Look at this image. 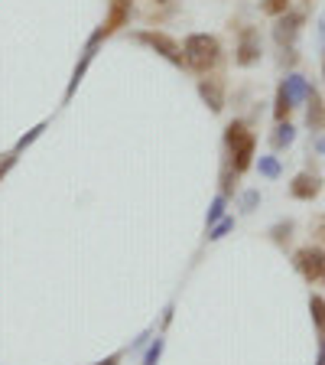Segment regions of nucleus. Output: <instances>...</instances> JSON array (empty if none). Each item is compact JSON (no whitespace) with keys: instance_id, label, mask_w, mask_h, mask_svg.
<instances>
[{"instance_id":"f257e3e1","label":"nucleus","mask_w":325,"mask_h":365,"mask_svg":"<svg viewBox=\"0 0 325 365\" xmlns=\"http://www.w3.org/2000/svg\"><path fill=\"white\" fill-rule=\"evenodd\" d=\"M182 59H186L189 72L208 76L225 59V46H221V39L215 33H189V36L182 39Z\"/></svg>"},{"instance_id":"f03ea898","label":"nucleus","mask_w":325,"mask_h":365,"mask_svg":"<svg viewBox=\"0 0 325 365\" xmlns=\"http://www.w3.org/2000/svg\"><path fill=\"white\" fill-rule=\"evenodd\" d=\"M130 39L140 43V46H146L150 53H156L159 59H166L169 66L186 68V59H182V43H176L169 33H163V30H134L130 33Z\"/></svg>"},{"instance_id":"7ed1b4c3","label":"nucleus","mask_w":325,"mask_h":365,"mask_svg":"<svg viewBox=\"0 0 325 365\" xmlns=\"http://www.w3.org/2000/svg\"><path fill=\"white\" fill-rule=\"evenodd\" d=\"M264 56V39H260L257 26H241L235 39V66L238 68H254Z\"/></svg>"},{"instance_id":"20e7f679","label":"nucleus","mask_w":325,"mask_h":365,"mask_svg":"<svg viewBox=\"0 0 325 365\" xmlns=\"http://www.w3.org/2000/svg\"><path fill=\"white\" fill-rule=\"evenodd\" d=\"M293 267H296V274H299L306 284L322 281L325 248H322V245H303V248H296L293 251Z\"/></svg>"},{"instance_id":"39448f33","label":"nucleus","mask_w":325,"mask_h":365,"mask_svg":"<svg viewBox=\"0 0 325 365\" xmlns=\"http://www.w3.org/2000/svg\"><path fill=\"white\" fill-rule=\"evenodd\" d=\"M303 23H306V16L299 14V10H287V14H280L277 20H273V43L280 46V49L296 46V39H299V33H303Z\"/></svg>"},{"instance_id":"423d86ee","label":"nucleus","mask_w":325,"mask_h":365,"mask_svg":"<svg viewBox=\"0 0 325 365\" xmlns=\"http://www.w3.org/2000/svg\"><path fill=\"white\" fill-rule=\"evenodd\" d=\"M225 160L235 167V173H247L250 167H254V160H257V137H254V130H250L247 137H241L238 144L225 147Z\"/></svg>"},{"instance_id":"0eeeda50","label":"nucleus","mask_w":325,"mask_h":365,"mask_svg":"<svg viewBox=\"0 0 325 365\" xmlns=\"http://www.w3.org/2000/svg\"><path fill=\"white\" fill-rule=\"evenodd\" d=\"M196 91H198V98L208 105V111H212V114L225 111L228 95H225V78H221V76H212V72H208V76H198Z\"/></svg>"},{"instance_id":"6e6552de","label":"nucleus","mask_w":325,"mask_h":365,"mask_svg":"<svg viewBox=\"0 0 325 365\" xmlns=\"http://www.w3.org/2000/svg\"><path fill=\"white\" fill-rule=\"evenodd\" d=\"M319 192H322V176L316 170H303V173H296L293 182H289V196L296 202H312Z\"/></svg>"},{"instance_id":"1a4fd4ad","label":"nucleus","mask_w":325,"mask_h":365,"mask_svg":"<svg viewBox=\"0 0 325 365\" xmlns=\"http://www.w3.org/2000/svg\"><path fill=\"white\" fill-rule=\"evenodd\" d=\"M130 16H134V7H130V0H111V10H107V16L101 20L98 30L105 33L107 39H111L114 33H121L124 26H130Z\"/></svg>"},{"instance_id":"9d476101","label":"nucleus","mask_w":325,"mask_h":365,"mask_svg":"<svg viewBox=\"0 0 325 365\" xmlns=\"http://www.w3.org/2000/svg\"><path fill=\"white\" fill-rule=\"evenodd\" d=\"M306 128H309L312 134H322L325 130V101L316 91V85H312L309 98H306Z\"/></svg>"},{"instance_id":"9b49d317","label":"nucleus","mask_w":325,"mask_h":365,"mask_svg":"<svg viewBox=\"0 0 325 365\" xmlns=\"http://www.w3.org/2000/svg\"><path fill=\"white\" fill-rule=\"evenodd\" d=\"M280 85L287 88V95L293 98V105H306V98H309V91H312V82L309 78H303L299 72H289Z\"/></svg>"},{"instance_id":"f8f14e48","label":"nucleus","mask_w":325,"mask_h":365,"mask_svg":"<svg viewBox=\"0 0 325 365\" xmlns=\"http://www.w3.org/2000/svg\"><path fill=\"white\" fill-rule=\"evenodd\" d=\"M293 232H296L293 219H283V222H277V225L267 228V235H270V242L277 245V248H287V245L293 242Z\"/></svg>"},{"instance_id":"ddd939ff","label":"nucleus","mask_w":325,"mask_h":365,"mask_svg":"<svg viewBox=\"0 0 325 365\" xmlns=\"http://www.w3.org/2000/svg\"><path fill=\"white\" fill-rule=\"evenodd\" d=\"M293 140H296V128H293V124H289V121H277V130L270 134L273 150H287Z\"/></svg>"},{"instance_id":"4468645a","label":"nucleus","mask_w":325,"mask_h":365,"mask_svg":"<svg viewBox=\"0 0 325 365\" xmlns=\"http://www.w3.org/2000/svg\"><path fill=\"white\" fill-rule=\"evenodd\" d=\"M254 167H257V173L264 176V180H280V176H283L280 157H273V153H267V157H257V160H254Z\"/></svg>"},{"instance_id":"2eb2a0df","label":"nucleus","mask_w":325,"mask_h":365,"mask_svg":"<svg viewBox=\"0 0 325 365\" xmlns=\"http://www.w3.org/2000/svg\"><path fill=\"white\" fill-rule=\"evenodd\" d=\"M293 98L287 95V88H277V98H273V121H289V114H293Z\"/></svg>"},{"instance_id":"dca6fc26","label":"nucleus","mask_w":325,"mask_h":365,"mask_svg":"<svg viewBox=\"0 0 325 365\" xmlns=\"http://www.w3.org/2000/svg\"><path fill=\"white\" fill-rule=\"evenodd\" d=\"M238 180H241V173H235V167H231V163H221V176H218V182H221V196H235L238 192Z\"/></svg>"},{"instance_id":"f3484780","label":"nucleus","mask_w":325,"mask_h":365,"mask_svg":"<svg viewBox=\"0 0 325 365\" xmlns=\"http://www.w3.org/2000/svg\"><path fill=\"white\" fill-rule=\"evenodd\" d=\"M163 349H166V339H163V333H156V339H150L146 352L140 356V365H159V359H163Z\"/></svg>"},{"instance_id":"a211bd4d","label":"nucleus","mask_w":325,"mask_h":365,"mask_svg":"<svg viewBox=\"0 0 325 365\" xmlns=\"http://www.w3.org/2000/svg\"><path fill=\"white\" fill-rule=\"evenodd\" d=\"M225 215H228V196L218 192V196L212 199V205H208V212H205V228H212L215 222L225 219Z\"/></svg>"},{"instance_id":"6ab92c4d","label":"nucleus","mask_w":325,"mask_h":365,"mask_svg":"<svg viewBox=\"0 0 325 365\" xmlns=\"http://www.w3.org/2000/svg\"><path fill=\"white\" fill-rule=\"evenodd\" d=\"M309 313H312V327L319 333H325V297H319V294L309 297Z\"/></svg>"},{"instance_id":"aec40b11","label":"nucleus","mask_w":325,"mask_h":365,"mask_svg":"<svg viewBox=\"0 0 325 365\" xmlns=\"http://www.w3.org/2000/svg\"><path fill=\"white\" fill-rule=\"evenodd\" d=\"M228 232H235V215H225V219H218L212 228H208V242H221V238L228 235Z\"/></svg>"},{"instance_id":"412c9836","label":"nucleus","mask_w":325,"mask_h":365,"mask_svg":"<svg viewBox=\"0 0 325 365\" xmlns=\"http://www.w3.org/2000/svg\"><path fill=\"white\" fill-rule=\"evenodd\" d=\"M46 128H49V121H39L36 128H30V130H26V134L20 137V140H16V147H14V150H16V153H23V150H26V147H30V144H36L39 137H43V130H46Z\"/></svg>"},{"instance_id":"4be33fe9","label":"nucleus","mask_w":325,"mask_h":365,"mask_svg":"<svg viewBox=\"0 0 325 365\" xmlns=\"http://www.w3.org/2000/svg\"><path fill=\"white\" fill-rule=\"evenodd\" d=\"M287 10H289V0H264V4H260V14L273 16V20L280 14H287Z\"/></svg>"},{"instance_id":"5701e85b","label":"nucleus","mask_w":325,"mask_h":365,"mask_svg":"<svg viewBox=\"0 0 325 365\" xmlns=\"http://www.w3.org/2000/svg\"><path fill=\"white\" fill-rule=\"evenodd\" d=\"M238 205H241V212H254V209L260 205V190H247V192H241Z\"/></svg>"},{"instance_id":"b1692460","label":"nucleus","mask_w":325,"mask_h":365,"mask_svg":"<svg viewBox=\"0 0 325 365\" xmlns=\"http://www.w3.org/2000/svg\"><path fill=\"white\" fill-rule=\"evenodd\" d=\"M16 160H20V153H16V150H10V153H4V157H0V182L7 180V173L16 167Z\"/></svg>"},{"instance_id":"393cba45","label":"nucleus","mask_w":325,"mask_h":365,"mask_svg":"<svg viewBox=\"0 0 325 365\" xmlns=\"http://www.w3.org/2000/svg\"><path fill=\"white\" fill-rule=\"evenodd\" d=\"M150 339H153V327H150V329H144V333L137 336V339L127 346V352H140L144 346H150Z\"/></svg>"},{"instance_id":"a878e982","label":"nucleus","mask_w":325,"mask_h":365,"mask_svg":"<svg viewBox=\"0 0 325 365\" xmlns=\"http://www.w3.org/2000/svg\"><path fill=\"white\" fill-rule=\"evenodd\" d=\"M124 356H127V349H117V352H111V356L98 359V362H91V365H121V362H124Z\"/></svg>"},{"instance_id":"bb28decb","label":"nucleus","mask_w":325,"mask_h":365,"mask_svg":"<svg viewBox=\"0 0 325 365\" xmlns=\"http://www.w3.org/2000/svg\"><path fill=\"white\" fill-rule=\"evenodd\" d=\"M309 228H312V232H316V238H322V242H325V212H322V215H316Z\"/></svg>"},{"instance_id":"cd10ccee","label":"nucleus","mask_w":325,"mask_h":365,"mask_svg":"<svg viewBox=\"0 0 325 365\" xmlns=\"http://www.w3.org/2000/svg\"><path fill=\"white\" fill-rule=\"evenodd\" d=\"M316 365H325V333H319V356H316Z\"/></svg>"},{"instance_id":"c85d7f7f","label":"nucleus","mask_w":325,"mask_h":365,"mask_svg":"<svg viewBox=\"0 0 325 365\" xmlns=\"http://www.w3.org/2000/svg\"><path fill=\"white\" fill-rule=\"evenodd\" d=\"M319 36H322V43H325V16H322V26H319Z\"/></svg>"},{"instance_id":"c756f323","label":"nucleus","mask_w":325,"mask_h":365,"mask_svg":"<svg viewBox=\"0 0 325 365\" xmlns=\"http://www.w3.org/2000/svg\"><path fill=\"white\" fill-rule=\"evenodd\" d=\"M319 153H322V157H325V137H322V140H319Z\"/></svg>"},{"instance_id":"7c9ffc66","label":"nucleus","mask_w":325,"mask_h":365,"mask_svg":"<svg viewBox=\"0 0 325 365\" xmlns=\"http://www.w3.org/2000/svg\"><path fill=\"white\" fill-rule=\"evenodd\" d=\"M322 82H325V59H322Z\"/></svg>"},{"instance_id":"2f4dec72","label":"nucleus","mask_w":325,"mask_h":365,"mask_svg":"<svg viewBox=\"0 0 325 365\" xmlns=\"http://www.w3.org/2000/svg\"><path fill=\"white\" fill-rule=\"evenodd\" d=\"M153 4H169V0H153Z\"/></svg>"},{"instance_id":"473e14b6","label":"nucleus","mask_w":325,"mask_h":365,"mask_svg":"<svg viewBox=\"0 0 325 365\" xmlns=\"http://www.w3.org/2000/svg\"><path fill=\"white\" fill-rule=\"evenodd\" d=\"M322 281H325V271H322Z\"/></svg>"}]
</instances>
